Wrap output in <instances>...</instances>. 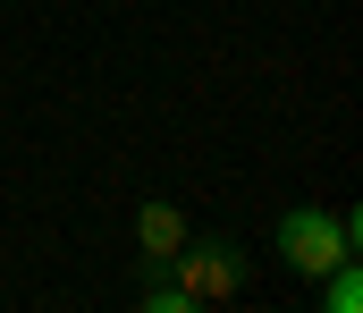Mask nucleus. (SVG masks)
<instances>
[{"label": "nucleus", "instance_id": "f257e3e1", "mask_svg": "<svg viewBox=\"0 0 363 313\" xmlns=\"http://www.w3.org/2000/svg\"><path fill=\"white\" fill-rule=\"evenodd\" d=\"M279 254H287L304 280H321L330 263L355 254V212H313V204L287 212V220H279Z\"/></svg>", "mask_w": 363, "mask_h": 313}, {"label": "nucleus", "instance_id": "f03ea898", "mask_svg": "<svg viewBox=\"0 0 363 313\" xmlns=\"http://www.w3.org/2000/svg\"><path fill=\"white\" fill-rule=\"evenodd\" d=\"M169 271H178L169 288L186 297V313H194V305H228V297L245 288V271H237V254H228V246H178V263H169Z\"/></svg>", "mask_w": 363, "mask_h": 313}, {"label": "nucleus", "instance_id": "7ed1b4c3", "mask_svg": "<svg viewBox=\"0 0 363 313\" xmlns=\"http://www.w3.org/2000/svg\"><path fill=\"white\" fill-rule=\"evenodd\" d=\"M135 237H144V263H178V246H186V220H178L169 204H144Z\"/></svg>", "mask_w": 363, "mask_h": 313}, {"label": "nucleus", "instance_id": "20e7f679", "mask_svg": "<svg viewBox=\"0 0 363 313\" xmlns=\"http://www.w3.org/2000/svg\"><path fill=\"white\" fill-rule=\"evenodd\" d=\"M321 305H330V313H355V305H363V271H355V254L321 271Z\"/></svg>", "mask_w": 363, "mask_h": 313}]
</instances>
